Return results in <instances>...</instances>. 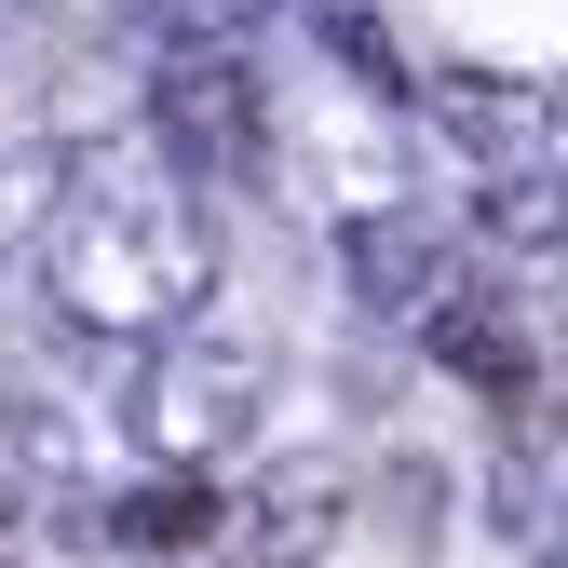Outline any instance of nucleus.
I'll return each instance as SVG.
<instances>
[{"label":"nucleus","instance_id":"nucleus-1","mask_svg":"<svg viewBox=\"0 0 568 568\" xmlns=\"http://www.w3.org/2000/svg\"><path fill=\"white\" fill-rule=\"evenodd\" d=\"M325 515H338L325 474H271L257 501H244V528H231V568H298V555L325 541Z\"/></svg>","mask_w":568,"mask_h":568}]
</instances>
